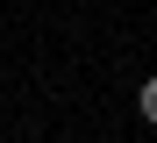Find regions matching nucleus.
Wrapping results in <instances>:
<instances>
[{
	"label": "nucleus",
	"mask_w": 157,
	"mask_h": 143,
	"mask_svg": "<svg viewBox=\"0 0 157 143\" xmlns=\"http://www.w3.org/2000/svg\"><path fill=\"white\" fill-rule=\"evenodd\" d=\"M143 122H157V79H143Z\"/></svg>",
	"instance_id": "f257e3e1"
}]
</instances>
